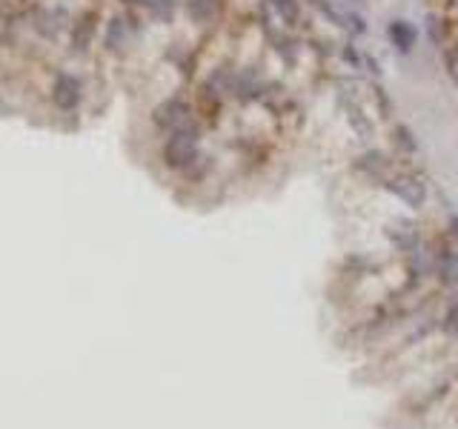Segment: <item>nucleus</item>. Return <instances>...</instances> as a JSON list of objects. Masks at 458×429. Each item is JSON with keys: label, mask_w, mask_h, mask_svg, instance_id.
<instances>
[{"label": "nucleus", "mask_w": 458, "mask_h": 429, "mask_svg": "<svg viewBox=\"0 0 458 429\" xmlns=\"http://www.w3.org/2000/svg\"><path fill=\"white\" fill-rule=\"evenodd\" d=\"M361 66H367V72H370V74H375V77L381 74V63L375 61L372 54H364V61H361Z\"/></svg>", "instance_id": "obj_15"}, {"label": "nucleus", "mask_w": 458, "mask_h": 429, "mask_svg": "<svg viewBox=\"0 0 458 429\" xmlns=\"http://www.w3.org/2000/svg\"><path fill=\"white\" fill-rule=\"evenodd\" d=\"M387 34H390V41L395 43V49L401 54H410L418 43V29L410 21H404V17H392V21L387 23Z\"/></svg>", "instance_id": "obj_3"}, {"label": "nucleus", "mask_w": 458, "mask_h": 429, "mask_svg": "<svg viewBox=\"0 0 458 429\" xmlns=\"http://www.w3.org/2000/svg\"><path fill=\"white\" fill-rule=\"evenodd\" d=\"M344 21H347L344 26H347L350 32H355V34H367V32H370V29H367V21H364V14L355 12V9H350L347 14H344Z\"/></svg>", "instance_id": "obj_11"}, {"label": "nucleus", "mask_w": 458, "mask_h": 429, "mask_svg": "<svg viewBox=\"0 0 458 429\" xmlns=\"http://www.w3.org/2000/svg\"><path fill=\"white\" fill-rule=\"evenodd\" d=\"M438 52H444V63H447V72L450 77L458 83V49H450V46H438Z\"/></svg>", "instance_id": "obj_12"}, {"label": "nucleus", "mask_w": 458, "mask_h": 429, "mask_svg": "<svg viewBox=\"0 0 458 429\" xmlns=\"http://www.w3.org/2000/svg\"><path fill=\"white\" fill-rule=\"evenodd\" d=\"M347 121H350V126H352L358 134H370V118H367L364 109H361L358 103H350V106H347Z\"/></svg>", "instance_id": "obj_9"}, {"label": "nucleus", "mask_w": 458, "mask_h": 429, "mask_svg": "<svg viewBox=\"0 0 458 429\" xmlns=\"http://www.w3.org/2000/svg\"><path fill=\"white\" fill-rule=\"evenodd\" d=\"M358 169L367 174V178L372 181H390V174H392V161H390V154L387 152H381V149H367L364 154L358 158Z\"/></svg>", "instance_id": "obj_1"}, {"label": "nucleus", "mask_w": 458, "mask_h": 429, "mask_svg": "<svg viewBox=\"0 0 458 429\" xmlns=\"http://www.w3.org/2000/svg\"><path fill=\"white\" fill-rule=\"evenodd\" d=\"M384 186L395 194V198H401V201H404L407 206H412V209L424 206V201H427L424 183H418L415 178H390V181H384Z\"/></svg>", "instance_id": "obj_2"}, {"label": "nucleus", "mask_w": 458, "mask_h": 429, "mask_svg": "<svg viewBox=\"0 0 458 429\" xmlns=\"http://www.w3.org/2000/svg\"><path fill=\"white\" fill-rule=\"evenodd\" d=\"M272 43H275L278 57H283L286 63H295V61H298V52H301V46H298V41H295L292 34H286V32H275V34H272Z\"/></svg>", "instance_id": "obj_6"}, {"label": "nucleus", "mask_w": 458, "mask_h": 429, "mask_svg": "<svg viewBox=\"0 0 458 429\" xmlns=\"http://www.w3.org/2000/svg\"><path fill=\"white\" fill-rule=\"evenodd\" d=\"M372 97H375V106L381 112V118H392V101H390L387 89L381 83H372Z\"/></svg>", "instance_id": "obj_10"}, {"label": "nucleus", "mask_w": 458, "mask_h": 429, "mask_svg": "<svg viewBox=\"0 0 458 429\" xmlns=\"http://www.w3.org/2000/svg\"><path fill=\"white\" fill-rule=\"evenodd\" d=\"M270 3H272V9H275V17H278L283 26H290V29L301 26V21H303L301 0H270Z\"/></svg>", "instance_id": "obj_4"}, {"label": "nucleus", "mask_w": 458, "mask_h": 429, "mask_svg": "<svg viewBox=\"0 0 458 429\" xmlns=\"http://www.w3.org/2000/svg\"><path fill=\"white\" fill-rule=\"evenodd\" d=\"M392 143L404 152V154H415L418 152V141L412 138V132L407 123H395L392 126Z\"/></svg>", "instance_id": "obj_8"}, {"label": "nucleus", "mask_w": 458, "mask_h": 429, "mask_svg": "<svg viewBox=\"0 0 458 429\" xmlns=\"http://www.w3.org/2000/svg\"><path fill=\"white\" fill-rule=\"evenodd\" d=\"M450 229H452V235L458 238V214H450Z\"/></svg>", "instance_id": "obj_16"}, {"label": "nucleus", "mask_w": 458, "mask_h": 429, "mask_svg": "<svg viewBox=\"0 0 458 429\" xmlns=\"http://www.w3.org/2000/svg\"><path fill=\"white\" fill-rule=\"evenodd\" d=\"M447 329L458 338V303H452L450 312H447Z\"/></svg>", "instance_id": "obj_14"}, {"label": "nucleus", "mask_w": 458, "mask_h": 429, "mask_svg": "<svg viewBox=\"0 0 458 429\" xmlns=\"http://www.w3.org/2000/svg\"><path fill=\"white\" fill-rule=\"evenodd\" d=\"M341 57H344V61H347L350 66H355V69L361 66V61H364V54L355 49V43H344V46H341Z\"/></svg>", "instance_id": "obj_13"}, {"label": "nucleus", "mask_w": 458, "mask_h": 429, "mask_svg": "<svg viewBox=\"0 0 458 429\" xmlns=\"http://www.w3.org/2000/svg\"><path fill=\"white\" fill-rule=\"evenodd\" d=\"M435 269H438V278H441L447 286L458 283V255L452 252H444V255L435 258Z\"/></svg>", "instance_id": "obj_7"}, {"label": "nucleus", "mask_w": 458, "mask_h": 429, "mask_svg": "<svg viewBox=\"0 0 458 429\" xmlns=\"http://www.w3.org/2000/svg\"><path fill=\"white\" fill-rule=\"evenodd\" d=\"M387 235L392 238V243H395L398 249H404V252H410V249H415L418 243H421V241H418L415 226H412V223H404V221H398V223L387 232Z\"/></svg>", "instance_id": "obj_5"}]
</instances>
